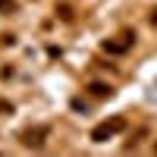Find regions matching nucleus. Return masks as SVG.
<instances>
[{"mask_svg":"<svg viewBox=\"0 0 157 157\" xmlns=\"http://www.w3.org/2000/svg\"><path fill=\"white\" fill-rule=\"evenodd\" d=\"M123 41L126 44H135V32H123Z\"/></svg>","mask_w":157,"mask_h":157,"instance_id":"nucleus-8","label":"nucleus"},{"mask_svg":"<svg viewBox=\"0 0 157 157\" xmlns=\"http://www.w3.org/2000/svg\"><path fill=\"white\" fill-rule=\"evenodd\" d=\"M0 10H10V13H16V0H0Z\"/></svg>","mask_w":157,"mask_h":157,"instance_id":"nucleus-7","label":"nucleus"},{"mask_svg":"<svg viewBox=\"0 0 157 157\" xmlns=\"http://www.w3.org/2000/svg\"><path fill=\"white\" fill-rule=\"evenodd\" d=\"M126 126H129L126 116H113V120H107V123H101V126L91 129V141H107V138H113L116 132H123Z\"/></svg>","mask_w":157,"mask_h":157,"instance_id":"nucleus-1","label":"nucleus"},{"mask_svg":"<svg viewBox=\"0 0 157 157\" xmlns=\"http://www.w3.org/2000/svg\"><path fill=\"white\" fill-rule=\"evenodd\" d=\"M126 47H129L126 41H123V44H116V41H104V44H101L104 54H126Z\"/></svg>","mask_w":157,"mask_h":157,"instance_id":"nucleus-4","label":"nucleus"},{"mask_svg":"<svg viewBox=\"0 0 157 157\" xmlns=\"http://www.w3.org/2000/svg\"><path fill=\"white\" fill-rule=\"evenodd\" d=\"M69 107H72L75 113H82V116L88 113V104H85V101H78V98H72V104H69Z\"/></svg>","mask_w":157,"mask_h":157,"instance_id":"nucleus-6","label":"nucleus"},{"mask_svg":"<svg viewBox=\"0 0 157 157\" xmlns=\"http://www.w3.org/2000/svg\"><path fill=\"white\" fill-rule=\"evenodd\" d=\"M148 22H151V25H157V10H151V16H148Z\"/></svg>","mask_w":157,"mask_h":157,"instance_id":"nucleus-9","label":"nucleus"},{"mask_svg":"<svg viewBox=\"0 0 157 157\" xmlns=\"http://www.w3.org/2000/svg\"><path fill=\"white\" fill-rule=\"evenodd\" d=\"M154 151H157V141H154Z\"/></svg>","mask_w":157,"mask_h":157,"instance_id":"nucleus-10","label":"nucleus"},{"mask_svg":"<svg viewBox=\"0 0 157 157\" xmlns=\"http://www.w3.org/2000/svg\"><path fill=\"white\" fill-rule=\"evenodd\" d=\"M47 138H50V126H32V129H25L19 135V141L25 148H41Z\"/></svg>","mask_w":157,"mask_h":157,"instance_id":"nucleus-2","label":"nucleus"},{"mask_svg":"<svg viewBox=\"0 0 157 157\" xmlns=\"http://www.w3.org/2000/svg\"><path fill=\"white\" fill-rule=\"evenodd\" d=\"M88 94H94V98H113V85L110 82H88Z\"/></svg>","mask_w":157,"mask_h":157,"instance_id":"nucleus-3","label":"nucleus"},{"mask_svg":"<svg viewBox=\"0 0 157 157\" xmlns=\"http://www.w3.org/2000/svg\"><path fill=\"white\" fill-rule=\"evenodd\" d=\"M57 16L69 22V19H72V6H69V3H57Z\"/></svg>","mask_w":157,"mask_h":157,"instance_id":"nucleus-5","label":"nucleus"}]
</instances>
